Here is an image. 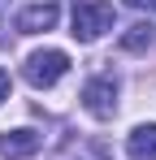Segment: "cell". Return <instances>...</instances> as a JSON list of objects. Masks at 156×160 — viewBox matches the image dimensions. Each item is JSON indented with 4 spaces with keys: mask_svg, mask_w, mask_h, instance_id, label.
Segmentation results:
<instances>
[{
    "mask_svg": "<svg viewBox=\"0 0 156 160\" xmlns=\"http://www.w3.org/2000/svg\"><path fill=\"white\" fill-rule=\"evenodd\" d=\"M56 18H61V9H56L52 0H39V4H26L22 13H18V30H22V35H39V30L56 26Z\"/></svg>",
    "mask_w": 156,
    "mask_h": 160,
    "instance_id": "4",
    "label": "cell"
},
{
    "mask_svg": "<svg viewBox=\"0 0 156 160\" xmlns=\"http://www.w3.org/2000/svg\"><path fill=\"white\" fill-rule=\"evenodd\" d=\"M4 100H9V74L0 69V104H4Z\"/></svg>",
    "mask_w": 156,
    "mask_h": 160,
    "instance_id": "9",
    "label": "cell"
},
{
    "mask_svg": "<svg viewBox=\"0 0 156 160\" xmlns=\"http://www.w3.org/2000/svg\"><path fill=\"white\" fill-rule=\"evenodd\" d=\"M130 9H156V0H126Z\"/></svg>",
    "mask_w": 156,
    "mask_h": 160,
    "instance_id": "10",
    "label": "cell"
},
{
    "mask_svg": "<svg viewBox=\"0 0 156 160\" xmlns=\"http://www.w3.org/2000/svg\"><path fill=\"white\" fill-rule=\"evenodd\" d=\"M44 147V138L35 130H4L0 134V156L4 160H26V156H35Z\"/></svg>",
    "mask_w": 156,
    "mask_h": 160,
    "instance_id": "5",
    "label": "cell"
},
{
    "mask_svg": "<svg viewBox=\"0 0 156 160\" xmlns=\"http://www.w3.org/2000/svg\"><path fill=\"white\" fill-rule=\"evenodd\" d=\"M70 74V56L61 52V48H44V52H30L22 65V78L35 87V91H48L56 82Z\"/></svg>",
    "mask_w": 156,
    "mask_h": 160,
    "instance_id": "2",
    "label": "cell"
},
{
    "mask_svg": "<svg viewBox=\"0 0 156 160\" xmlns=\"http://www.w3.org/2000/svg\"><path fill=\"white\" fill-rule=\"evenodd\" d=\"M56 160H104V152L100 147H87V143H70Z\"/></svg>",
    "mask_w": 156,
    "mask_h": 160,
    "instance_id": "8",
    "label": "cell"
},
{
    "mask_svg": "<svg viewBox=\"0 0 156 160\" xmlns=\"http://www.w3.org/2000/svg\"><path fill=\"white\" fill-rule=\"evenodd\" d=\"M126 156L130 160H156V121L148 126H134L126 138Z\"/></svg>",
    "mask_w": 156,
    "mask_h": 160,
    "instance_id": "6",
    "label": "cell"
},
{
    "mask_svg": "<svg viewBox=\"0 0 156 160\" xmlns=\"http://www.w3.org/2000/svg\"><path fill=\"white\" fill-rule=\"evenodd\" d=\"M70 35L78 43H96L104 30H113V4L108 0H78L74 13H70Z\"/></svg>",
    "mask_w": 156,
    "mask_h": 160,
    "instance_id": "1",
    "label": "cell"
},
{
    "mask_svg": "<svg viewBox=\"0 0 156 160\" xmlns=\"http://www.w3.org/2000/svg\"><path fill=\"white\" fill-rule=\"evenodd\" d=\"M152 39H156L152 22H134V26L122 35V48H126V52H143V48H152Z\"/></svg>",
    "mask_w": 156,
    "mask_h": 160,
    "instance_id": "7",
    "label": "cell"
},
{
    "mask_svg": "<svg viewBox=\"0 0 156 160\" xmlns=\"http://www.w3.org/2000/svg\"><path fill=\"white\" fill-rule=\"evenodd\" d=\"M82 108L96 117V121H108L117 112V78L113 74H96V78L82 87Z\"/></svg>",
    "mask_w": 156,
    "mask_h": 160,
    "instance_id": "3",
    "label": "cell"
}]
</instances>
